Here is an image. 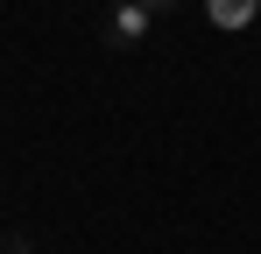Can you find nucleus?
Here are the masks:
<instances>
[{"label": "nucleus", "mask_w": 261, "mask_h": 254, "mask_svg": "<svg viewBox=\"0 0 261 254\" xmlns=\"http://www.w3.org/2000/svg\"><path fill=\"white\" fill-rule=\"evenodd\" d=\"M155 29V7H141V0H113V14H106V42L113 49H141Z\"/></svg>", "instance_id": "obj_1"}, {"label": "nucleus", "mask_w": 261, "mask_h": 254, "mask_svg": "<svg viewBox=\"0 0 261 254\" xmlns=\"http://www.w3.org/2000/svg\"><path fill=\"white\" fill-rule=\"evenodd\" d=\"M141 7H176V0H141Z\"/></svg>", "instance_id": "obj_4"}, {"label": "nucleus", "mask_w": 261, "mask_h": 254, "mask_svg": "<svg viewBox=\"0 0 261 254\" xmlns=\"http://www.w3.org/2000/svg\"><path fill=\"white\" fill-rule=\"evenodd\" d=\"M254 7L261 0H205V21H212V29H247Z\"/></svg>", "instance_id": "obj_2"}, {"label": "nucleus", "mask_w": 261, "mask_h": 254, "mask_svg": "<svg viewBox=\"0 0 261 254\" xmlns=\"http://www.w3.org/2000/svg\"><path fill=\"white\" fill-rule=\"evenodd\" d=\"M0 254H36V247H29L21 233H7V240H0Z\"/></svg>", "instance_id": "obj_3"}]
</instances>
